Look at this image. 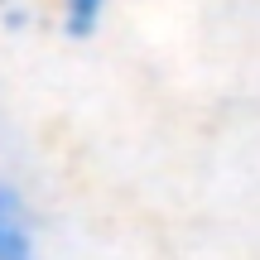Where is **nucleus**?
<instances>
[{"mask_svg": "<svg viewBox=\"0 0 260 260\" xmlns=\"http://www.w3.org/2000/svg\"><path fill=\"white\" fill-rule=\"evenodd\" d=\"M0 260H44L34 203L10 174H0Z\"/></svg>", "mask_w": 260, "mask_h": 260, "instance_id": "1", "label": "nucleus"}, {"mask_svg": "<svg viewBox=\"0 0 260 260\" xmlns=\"http://www.w3.org/2000/svg\"><path fill=\"white\" fill-rule=\"evenodd\" d=\"M111 19V0H48V29L63 44H92Z\"/></svg>", "mask_w": 260, "mask_h": 260, "instance_id": "2", "label": "nucleus"}, {"mask_svg": "<svg viewBox=\"0 0 260 260\" xmlns=\"http://www.w3.org/2000/svg\"><path fill=\"white\" fill-rule=\"evenodd\" d=\"M48 29V0H0V34L29 39Z\"/></svg>", "mask_w": 260, "mask_h": 260, "instance_id": "3", "label": "nucleus"}]
</instances>
